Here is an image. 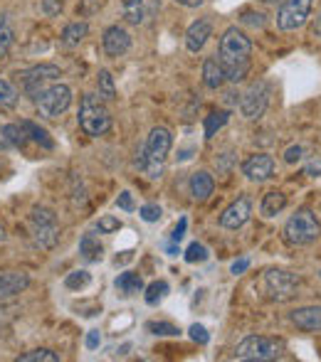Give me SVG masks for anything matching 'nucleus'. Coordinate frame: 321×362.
<instances>
[{
	"label": "nucleus",
	"mask_w": 321,
	"mask_h": 362,
	"mask_svg": "<svg viewBox=\"0 0 321 362\" xmlns=\"http://www.w3.org/2000/svg\"><path fill=\"white\" fill-rule=\"evenodd\" d=\"M252 40L237 28H227L220 37V64L230 81H242L249 72Z\"/></svg>",
	"instance_id": "obj_1"
},
{
	"label": "nucleus",
	"mask_w": 321,
	"mask_h": 362,
	"mask_svg": "<svg viewBox=\"0 0 321 362\" xmlns=\"http://www.w3.org/2000/svg\"><path fill=\"white\" fill-rule=\"evenodd\" d=\"M171 146H173V136L168 129H163V126H156V129H151L149 139H146V146L144 151L139 153V168L141 170H146V175L151 177V180H156V177H161L163 173V163H166L168 153H171Z\"/></svg>",
	"instance_id": "obj_2"
},
{
	"label": "nucleus",
	"mask_w": 321,
	"mask_h": 362,
	"mask_svg": "<svg viewBox=\"0 0 321 362\" xmlns=\"http://www.w3.org/2000/svg\"><path fill=\"white\" fill-rule=\"evenodd\" d=\"M79 129L91 139L109 134L111 131V114L106 109V101L99 94H84L79 104Z\"/></svg>",
	"instance_id": "obj_3"
},
{
	"label": "nucleus",
	"mask_w": 321,
	"mask_h": 362,
	"mask_svg": "<svg viewBox=\"0 0 321 362\" xmlns=\"http://www.w3.org/2000/svg\"><path fill=\"white\" fill-rule=\"evenodd\" d=\"M30 232L38 247L43 249H55L60 242V222L50 207H35L30 212Z\"/></svg>",
	"instance_id": "obj_4"
},
{
	"label": "nucleus",
	"mask_w": 321,
	"mask_h": 362,
	"mask_svg": "<svg viewBox=\"0 0 321 362\" xmlns=\"http://www.w3.org/2000/svg\"><path fill=\"white\" fill-rule=\"evenodd\" d=\"M321 234V227L317 217L309 210H299L297 215H292L284 224V239H287L292 247H307V244L317 242Z\"/></svg>",
	"instance_id": "obj_5"
},
{
	"label": "nucleus",
	"mask_w": 321,
	"mask_h": 362,
	"mask_svg": "<svg viewBox=\"0 0 321 362\" xmlns=\"http://www.w3.org/2000/svg\"><path fill=\"white\" fill-rule=\"evenodd\" d=\"M35 106H38L40 116L45 119H60L64 111L72 106V89L67 84H50L35 96Z\"/></svg>",
	"instance_id": "obj_6"
},
{
	"label": "nucleus",
	"mask_w": 321,
	"mask_h": 362,
	"mask_svg": "<svg viewBox=\"0 0 321 362\" xmlns=\"http://www.w3.org/2000/svg\"><path fill=\"white\" fill-rule=\"evenodd\" d=\"M282 355V343L264 335H249L235 348V360H277Z\"/></svg>",
	"instance_id": "obj_7"
},
{
	"label": "nucleus",
	"mask_w": 321,
	"mask_h": 362,
	"mask_svg": "<svg viewBox=\"0 0 321 362\" xmlns=\"http://www.w3.org/2000/svg\"><path fill=\"white\" fill-rule=\"evenodd\" d=\"M60 76H62V69H60L57 64H38V67H30V69H25V72H20L18 84L25 94L35 99L50 81L60 79Z\"/></svg>",
	"instance_id": "obj_8"
},
{
	"label": "nucleus",
	"mask_w": 321,
	"mask_h": 362,
	"mask_svg": "<svg viewBox=\"0 0 321 362\" xmlns=\"http://www.w3.org/2000/svg\"><path fill=\"white\" fill-rule=\"evenodd\" d=\"M299 276L292 272H282V269H269L264 274V291L269 293L272 300H289L297 296Z\"/></svg>",
	"instance_id": "obj_9"
},
{
	"label": "nucleus",
	"mask_w": 321,
	"mask_h": 362,
	"mask_svg": "<svg viewBox=\"0 0 321 362\" xmlns=\"http://www.w3.org/2000/svg\"><path fill=\"white\" fill-rule=\"evenodd\" d=\"M309 10H312V0H282L277 10V25L284 33H292L299 30L309 18Z\"/></svg>",
	"instance_id": "obj_10"
},
{
	"label": "nucleus",
	"mask_w": 321,
	"mask_h": 362,
	"mask_svg": "<svg viewBox=\"0 0 321 362\" xmlns=\"http://www.w3.org/2000/svg\"><path fill=\"white\" fill-rule=\"evenodd\" d=\"M267 104H269V84L259 79L242 94L240 111L244 119H259L267 111Z\"/></svg>",
	"instance_id": "obj_11"
},
{
	"label": "nucleus",
	"mask_w": 321,
	"mask_h": 362,
	"mask_svg": "<svg viewBox=\"0 0 321 362\" xmlns=\"http://www.w3.org/2000/svg\"><path fill=\"white\" fill-rule=\"evenodd\" d=\"M101 47H104L106 57H121V54L129 52L131 47V35L126 33L121 25H111L101 35Z\"/></svg>",
	"instance_id": "obj_12"
},
{
	"label": "nucleus",
	"mask_w": 321,
	"mask_h": 362,
	"mask_svg": "<svg viewBox=\"0 0 321 362\" xmlns=\"http://www.w3.org/2000/svg\"><path fill=\"white\" fill-rule=\"evenodd\" d=\"M242 173L247 175V180H252V182L269 180L274 173L272 156H267V153H254V156H249L247 160L242 163Z\"/></svg>",
	"instance_id": "obj_13"
},
{
	"label": "nucleus",
	"mask_w": 321,
	"mask_h": 362,
	"mask_svg": "<svg viewBox=\"0 0 321 362\" xmlns=\"http://www.w3.org/2000/svg\"><path fill=\"white\" fill-rule=\"evenodd\" d=\"M252 215V202L249 197H237L232 205L225 207V212L220 215V227L225 229H240L244 222Z\"/></svg>",
	"instance_id": "obj_14"
},
{
	"label": "nucleus",
	"mask_w": 321,
	"mask_h": 362,
	"mask_svg": "<svg viewBox=\"0 0 321 362\" xmlns=\"http://www.w3.org/2000/svg\"><path fill=\"white\" fill-rule=\"evenodd\" d=\"M213 37V23L208 18H201L186 30V47L188 52L198 54L208 45V40Z\"/></svg>",
	"instance_id": "obj_15"
},
{
	"label": "nucleus",
	"mask_w": 321,
	"mask_h": 362,
	"mask_svg": "<svg viewBox=\"0 0 321 362\" xmlns=\"http://www.w3.org/2000/svg\"><path fill=\"white\" fill-rule=\"evenodd\" d=\"M289 320H292L299 330L317 333V330H321V305H304V308L292 310Z\"/></svg>",
	"instance_id": "obj_16"
},
{
	"label": "nucleus",
	"mask_w": 321,
	"mask_h": 362,
	"mask_svg": "<svg viewBox=\"0 0 321 362\" xmlns=\"http://www.w3.org/2000/svg\"><path fill=\"white\" fill-rule=\"evenodd\" d=\"M30 286V276L23 272H8V274H0V300L10 298V296L20 293Z\"/></svg>",
	"instance_id": "obj_17"
},
{
	"label": "nucleus",
	"mask_w": 321,
	"mask_h": 362,
	"mask_svg": "<svg viewBox=\"0 0 321 362\" xmlns=\"http://www.w3.org/2000/svg\"><path fill=\"white\" fill-rule=\"evenodd\" d=\"M188 187H191L193 200L205 202L208 197L213 195V190H215V180H213L210 173L201 170V173H193V175H191V182H188Z\"/></svg>",
	"instance_id": "obj_18"
},
{
	"label": "nucleus",
	"mask_w": 321,
	"mask_h": 362,
	"mask_svg": "<svg viewBox=\"0 0 321 362\" xmlns=\"http://www.w3.org/2000/svg\"><path fill=\"white\" fill-rule=\"evenodd\" d=\"M225 69H223L220 59L218 57H208L205 62H203V81H205L208 89H220L223 84H225Z\"/></svg>",
	"instance_id": "obj_19"
},
{
	"label": "nucleus",
	"mask_w": 321,
	"mask_h": 362,
	"mask_svg": "<svg viewBox=\"0 0 321 362\" xmlns=\"http://www.w3.org/2000/svg\"><path fill=\"white\" fill-rule=\"evenodd\" d=\"M79 257L84 259L86 264L101 262V257H104V247H101L99 237H94L91 232H86L79 242Z\"/></svg>",
	"instance_id": "obj_20"
},
{
	"label": "nucleus",
	"mask_w": 321,
	"mask_h": 362,
	"mask_svg": "<svg viewBox=\"0 0 321 362\" xmlns=\"http://www.w3.org/2000/svg\"><path fill=\"white\" fill-rule=\"evenodd\" d=\"M20 126H23V131H25V136H28V141L38 144L40 148H45V151H52V148H55L52 136H50L47 129H43L40 124H35V121H20Z\"/></svg>",
	"instance_id": "obj_21"
},
{
	"label": "nucleus",
	"mask_w": 321,
	"mask_h": 362,
	"mask_svg": "<svg viewBox=\"0 0 321 362\" xmlns=\"http://www.w3.org/2000/svg\"><path fill=\"white\" fill-rule=\"evenodd\" d=\"M284 207H287V195H284V192H279V190H272V192H267V195L262 197V205H259V210H262L264 217H274V215H279Z\"/></svg>",
	"instance_id": "obj_22"
},
{
	"label": "nucleus",
	"mask_w": 321,
	"mask_h": 362,
	"mask_svg": "<svg viewBox=\"0 0 321 362\" xmlns=\"http://www.w3.org/2000/svg\"><path fill=\"white\" fill-rule=\"evenodd\" d=\"M89 35V25L86 23H79V20H74V23L64 25L62 30V45H67V47H77L81 40Z\"/></svg>",
	"instance_id": "obj_23"
},
{
	"label": "nucleus",
	"mask_w": 321,
	"mask_h": 362,
	"mask_svg": "<svg viewBox=\"0 0 321 362\" xmlns=\"http://www.w3.org/2000/svg\"><path fill=\"white\" fill-rule=\"evenodd\" d=\"M114 286L121 291L124 296H134L139 293L141 288H144V279H141V274H134V272H124L116 276Z\"/></svg>",
	"instance_id": "obj_24"
},
{
	"label": "nucleus",
	"mask_w": 321,
	"mask_h": 362,
	"mask_svg": "<svg viewBox=\"0 0 321 362\" xmlns=\"http://www.w3.org/2000/svg\"><path fill=\"white\" fill-rule=\"evenodd\" d=\"M0 139L5 141V146H13V148H25L30 144L20 124H5L3 131H0Z\"/></svg>",
	"instance_id": "obj_25"
},
{
	"label": "nucleus",
	"mask_w": 321,
	"mask_h": 362,
	"mask_svg": "<svg viewBox=\"0 0 321 362\" xmlns=\"http://www.w3.org/2000/svg\"><path fill=\"white\" fill-rule=\"evenodd\" d=\"M15 42V30H13V23H10L8 15H0V59L8 57L10 47Z\"/></svg>",
	"instance_id": "obj_26"
},
{
	"label": "nucleus",
	"mask_w": 321,
	"mask_h": 362,
	"mask_svg": "<svg viewBox=\"0 0 321 362\" xmlns=\"http://www.w3.org/2000/svg\"><path fill=\"white\" fill-rule=\"evenodd\" d=\"M96 91L104 101H114L116 99V86H114V76L109 69H99L96 74Z\"/></svg>",
	"instance_id": "obj_27"
},
{
	"label": "nucleus",
	"mask_w": 321,
	"mask_h": 362,
	"mask_svg": "<svg viewBox=\"0 0 321 362\" xmlns=\"http://www.w3.org/2000/svg\"><path fill=\"white\" fill-rule=\"evenodd\" d=\"M20 94L18 89L13 86V81L8 79H0V111H10L15 109V104H18Z\"/></svg>",
	"instance_id": "obj_28"
},
{
	"label": "nucleus",
	"mask_w": 321,
	"mask_h": 362,
	"mask_svg": "<svg viewBox=\"0 0 321 362\" xmlns=\"http://www.w3.org/2000/svg\"><path fill=\"white\" fill-rule=\"evenodd\" d=\"M121 5H124V18H126V23H131V25L144 23V18H146L144 0H124Z\"/></svg>",
	"instance_id": "obj_29"
},
{
	"label": "nucleus",
	"mask_w": 321,
	"mask_h": 362,
	"mask_svg": "<svg viewBox=\"0 0 321 362\" xmlns=\"http://www.w3.org/2000/svg\"><path fill=\"white\" fill-rule=\"evenodd\" d=\"M227 121H230V111H213L210 116H205V139L210 141Z\"/></svg>",
	"instance_id": "obj_30"
},
{
	"label": "nucleus",
	"mask_w": 321,
	"mask_h": 362,
	"mask_svg": "<svg viewBox=\"0 0 321 362\" xmlns=\"http://www.w3.org/2000/svg\"><path fill=\"white\" fill-rule=\"evenodd\" d=\"M168 291H171V286H168L166 281H154V284H149V286H146V303L149 305H159L163 298H166L168 296Z\"/></svg>",
	"instance_id": "obj_31"
},
{
	"label": "nucleus",
	"mask_w": 321,
	"mask_h": 362,
	"mask_svg": "<svg viewBox=\"0 0 321 362\" xmlns=\"http://www.w3.org/2000/svg\"><path fill=\"white\" fill-rule=\"evenodd\" d=\"M60 355H55L52 350L47 348H40V350H30V353L20 355L18 362H57Z\"/></svg>",
	"instance_id": "obj_32"
},
{
	"label": "nucleus",
	"mask_w": 321,
	"mask_h": 362,
	"mask_svg": "<svg viewBox=\"0 0 321 362\" xmlns=\"http://www.w3.org/2000/svg\"><path fill=\"white\" fill-rule=\"evenodd\" d=\"M146 330H149L151 335H161V338H171V335H178L181 330L176 328L173 323H166V320H151V323H146Z\"/></svg>",
	"instance_id": "obj_33"
},
{
	"label": "nucleus",
	"mask_w": 321,
	"mask_h": 362,
	"mask_svg": "<svg viewBox=\"0 0 321 362\" xmlns=\"http://www.w3.org/2000/svg\"><path fill=\"white\" fill-rule=\"evenodd\" d=\"M89 281H91L89 272H84V269H79V272H72L67 279H64V286H67L69 291H79V288L89 286Z\"/></svg>",
	"instance_id": "obj_34"
},
{
	"label": "nucleus",
	"mask_w": 321,
	"mask_h": 362,
	"mask_svg": "<svg viewBox=\"0 0 321 362\" xmlns=\"http://www.w3.org/2000/svg\"><path fill=\"white\" fill-rule=\"evenodd\" d=\"M208 257H210V254H208V249L203 247L201 242H193L191 247L186 249V262L188 264H201V262H205Z\"/></svg>",
	"instance_id": "obj_35"
},
{
	"label": "nucleus",
	"mask_w": 321,
	"mask_h": 362,
	"mask_svg": "<svg viewBox=\"0 0 321 362\" xmlns=\"http://www.w3.org/2000/svg\"><path fill=\"white\" fill-rule=\"evenodd\" d=\"M96 227H99V232H101V234L119 232V229H121V219H119V217H114V215H104V217L99 219V224H96Z\"/></svg>",
	"instance_id": "obj_36"
},
{
	"label": "nucleus",
	"mask_w": 321,
	"mask_h": 362,
	"mask_svg": "<svg viewBox=\"0 0 321 362\" xmlns=\"http://www.w3.org/2000/svg\"><path fill=\"white\" fill-rule=\"evenodd\" d=\"M188 335H191V340H196L198 345H208V340H210L208 330L203 328V325H198V323H193L191 328H188Z\"/></svg>",
	"instance_id": "obj_37"
},
{
	"label": "nucleus",
	"mask_w": 321,
	"mask_h": 362,
	"mask_svg": "<svg viewBox=\"0 0 321 362\" xmlns=\"http://www.w3.org/2000/svg\"><path fill=\"white\" fill-rule=\"evenodd\" d=\"M139 215H141V219H144V222H159L163 212H161L159 205H144L139 210Z\"/></svg>",
	"instance_id": "obj_38"
},
{
	"label": "nucleus",
	"mask_w": 321,
	"mask_h": 362,
	"mask_svg": "<svg viewBox=\"0 0 321 362\" xmlns=\"http://www.w3.org/2000/svg\"><path fill=\"white\" fill-rule=\"evenodd\" d=\"M43 13L47 15V18H55V15H60L62 13V8H64V0H43Z\"/></svg>",
	"instance_id": "obj_39"
},
{
	"label": "nucleus",
	"mask_w": 321,
	"mask_h": 362,
	"mask_svg": "<svg viewBox=\"0 0 321 362\" xmlns=\"http://www.w3.org/2000/svg\"><path fill=\"white\" fill-rule=\"evenodd\" d=\"M116 207L124 212H134V197H131V192H119V197H116Z\"/></svg>",
	"instance_id": "obj_40"
},
{
	"label": "nucleus",
	"mask_w": 321,
	"mask_h": 362,
	"mask_svg": "<svg viewBox=\"0 0 321 362\" xmlns=\"http://www.w3.org/2000/svg\"><path fill=\"white\" fill-rule=\"evenodd\" d=\"M302 146H292V148H287V153H284V163H289V165H294V163H299L302 160Z\"/></svg>",
	"instance_id": "obj_41"
},
{
	"label": "nucleus",
	"mask_w": 321,
	"mask_h": 362,
	"mask_svg": "<svg viewBox=\"0 0 321 362\" xmlns=\"http://www.w3.org/2000/svg\"><path fill=\"white\" fill-rule=\"evenodd\" d=\"M242 23L254 25V28H264V15L262 13H242Z\"/></svg>",
	"instance_id": "obj_42"
},
{
	"label": "nucleus",
	"mask_w": 321,
	"mask_h": 362,
	"mask_svg": "<svg viewBox=\"0 0 321 362\" xmlns=\"http://www.w3.org/2000/svg\"><path fill=\"white\" fill-rule=\"evenodd\" d=\"M186 229H188V219L186 217H181V222L176 224V229H173V234H171V242H181L183 237H186Z\"/></svg>",
	"instance_id": "obj_43"
},
{
	"label": "nucleus",
	"mask_w": 321,
	"mask_h": 362,
	"mask_svg": "<svg viewBox=\"0 0 321 362\" xmlns=\"http://www.w3.org/2000/svg\"><path fill=\"white\" fill-rule=\"evenodd\" d=\"M84 345H86V350H96V348H99V345H101V333H99V330H89V333H86Z\"/></svg>",
	"instance_id": "obj_44"
},
{
	"label": "nucleus",
	"mask_w": 321,
	"mask_h": 362,
	"mask_svg": "<svg viewBox=\"0 0 321 362\" xmlns=\"http://www.w3.org/2000/svg\"><path fill=\"white\" fill-rule=\"evenodd\" d=\"M304 173H307V175H312V177H321V158H312Z\"/></svg>",
	"instance_id": "obj_45"
},
{
	"label": "nucleus",
	"mask_w": 321,
	"mask_h": 362,
	"mask_svg": "<svg viewBox=\"0 0 321 362\" xmlns=\"http://www.w3.org/2000/svg\"><path fill=\"white\" fill-rule=\"evenodd\" d=\"M247 269H249V259H247V257H242V259H237V262L232 264L230 272L235 274V276H240V274H244Z\"/></svg>",
	"instance_id": "obj_46"
},
{
	"label": "nucleus",
	"mask_w": 321,
	"mask_h": 362,
	"mask_svg": "<svg viewBox=\"0 0 321 362\" xmlns=\"http://www.w3.org/2000/svg\"><path fill=\"white\" fill-rule=\"evenodd\" d=\"M176 3L183 8H198V5H203V0H176Z\"/></svg>",
	"instance_id": "obj_47"
},
{
	"label": "nucleus",
	"mask_w": 321,
	"mask_h": 362,
	"mask_svg": "<svg viewBox=\"0 0 321 362\" xmlns=\"http://www.w3.org/2000/svg\"><path fill=\"white\" fill-rule=\"evenodd\" d=\"M314 33H317L319 37H321V13L317 15V20H314Z\"/></svg>",
	"instance_id": "obj_48"
},
{
	"label": "nucleus",
	"mask_w": 321,
	"mask_h": 362,
	"mask_svg": "<svg viewBox=\"0 0 321 362\" xmlns=\"http://www.w3.org/2000/svg\"><path fill=\"white\" fill-rule=\"evenodd\" d=\"M3 148H5V141H3V139H0V151H3Z\"/></svg>",
	"instance_id": "obj_49"
},
{
	"label": "nucleus",
	"mask_w": 321,
	"mask_h": 362,
	"mask_svg": "<svg viewBox=\"0 0 321 362\" xmlns=\"http://www.w3.org/2000/svg\"><path fill=\"white\" fill-rule=\"evenodd\" d=\"M0 239H5V232H3V227H0Z\"/></svg>",
	"instance_id": "obj_50"
},
{
	"label": "nucleus",
	"mask_w": 321,
	"mask_h": 362,
	"mask_svg": "<svg viewBox=\"0 0 321 362\" xmlns=\"http://www.w3.org/2000/svg\"><path fill=\"white\" fill-rule=\"evenodd\" d=\"M264 3H279V0H264Z\"/></svg>",
	"instance_id": "obj_51"
},
{
	"label": "nucleus",
	"mask_w": 321,
	"mask_h": 362,
	"mask_svg": "<svg viewBox=\"0 0 321 362\" xmlns=\"http://www.w3.org/2000/svg\"><path fill=\"white\" fill-rule=\"evenodd\" d=\"M319 276H321V272H319Z\"/></svg>",
	"instance_id": "obj_52"
}]
</instances>
